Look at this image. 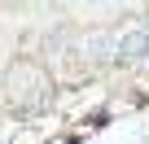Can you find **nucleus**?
I'll list each match as a JSON object with an SVG mask.
<instances>
[{
    "instance_id": "1",
    "label": "nucleus",
    "mask_w": 149,
    "mask_h": 144,
    "mask_svg": "<svg viewBox=\"0 0 149 144\" xmlns=\"http://www.w3.org/2000/svg\"><path fill=\"white\" fill-rule=\"evenodd\" d=\"M9 101L22 105V109H40L48 101V74H44L40 65H31V61L13 65L9 70Z\"/></svg>"
},
{
    "instance_id": "3",
    "label": "nucleus",
    "mask_w": 149,
    "mask_h": 144,
    "mask_svg": "<svg viewBox=\"0 0 149 144\" xmlns=\"http://www.w3.org/2000/svg\"><path fill=\"white\" fill-rule=\"evenodd\" d=\"M114 48H118V35H105V31L88 35V52H92V57H110Z\"/></svg>"
},
{
    "instance_id": "2",
    "label": "nucleus",
    "mask_w": 149,
    "mask_h": 144,
    "mask_svg": "<svg viewBox=\"0 0 149 144\" xmlns=\"http://www.w3.org/2000/svg\"><path fill=\"white\" fill-rule=\"evenodd\" d=\"M118 57H145L149 52V35L145 31H127V35H118V48H114Z\"/></svg>"
}]
</instances>
